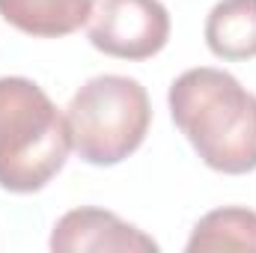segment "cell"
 <instances>
[{"label":"cell","instance_id":"cell-4","mask_svg":"<svg viewBox=\"0 0 256 253\" xmlns=\"http://www.w3.org/2000/svg\"><path fill=\"white\" fill-rule=\"evenodd\" d=\"M170 39V12L161 0H96L90 42L108 57L149 60Z\"/></svg>","mask_w":256,"mask_h":253},{"label":"cell","instance_id":"cell-5","mask_svg":"<svg viewBox=\"0 0 256 253\" xmlns=\"http://www.w3.org/2000/svg\"><path fill=\"white\" fill-rule=\"evenodd\" d=\"M54 253H155L158 242L104 208H72L54 224Z\"/></svg>","mask_w":256,"mask_h":253},{"label":"cell","instance_id":"cell-1","mask_svg":"<svg viewBox=\"0 0 256 253\" xmlns=\"http://www.w3.org/2000/svg\"><path fill=\"white\" fill-rule=\"evenodd\" d=\"M170 114L206 167L244 176L256 170V96L230 72L200 66L170 86Z\"/></svg>","mask_w":256,"mask_h":253},{"label":"cell","instance_id":"cell-8","mask_svg":"<svg viewBox=\"0 0 256 253\" xmlns=\"http://www.w3.org/2000/svg\"><path fill=\"white\" fill-rule=\"evenodd\" d=\"M191 253L206 250H256V212L224 206L202 214L185 244Z\"/></svg>","mask_w":256,"mask_h":253},{"label":"cell","instance_id":"cell-2","mask_svg":"<svg viewBox=\"0 0 256 253\" xmlns=\"http://www.w3.org/2000/svg\"><path fill=\"white\" fill-rule=\"evenodd\" d=\"M72 152L66 116L30 78H0V188L42 190Z\"/></svg>","mask_w":256,"mask_h":253},{"label":"cell","instance_id":"cell-6","mask_svg":"<svg viewBox=\"0 0 256 253\" xmlns=\"http://www.w3.org/2000/svg\"><path fill=\"white\" fill-rule=\"evenodd\" d=\"M0 15L27 36L60 39L90 21L92 0H0Z\"/></svg>","mask_w":256,"mask_h":253},{"label":"cell","instance_id":"cell-3","mask_svg":"<svg viewBox=\"0 0 256 253\" xmlns=\"http://www.w3.org/2000/svg\"><path fill=\"white\" fill-rule=\"evenodd\" d=\"M63 116L80 161L114 167L146 140L152 104L140 80L128 74H98L72 96Z\"/></svg>","mask_w":256,"mask_h":253},{"label":"cell","instance_id":"cell-7","mask_svg":"<svg viewBox=\"0 0 256 253\" xmlns=\"http://www.w3.org/2000/svg\"><path fill=\"white\" fill-rule=\"evenodd\" d=\"M206 45L220 60L256 57V0H220L206 18Z\"/></svg>","mask_w":256,"mask_h":253}]
</instances>
